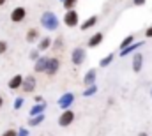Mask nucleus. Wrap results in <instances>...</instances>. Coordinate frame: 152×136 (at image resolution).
Masks as SVG:
<instances>
[{
    "mask_svg": "<svg viewBox=\"0 0 152 136\" xmlns=\"http://www.w3.org/2000/svg\"><path fill=\"white\" fill-rule=\"evenodd\" d=\"M113 58H115L113 53H108L106 57H103V58L99 60V66H101V67H108V66H110V64L113 62Z\"/></svg>",
    "mask_w": 152,
    "mask_h": 136,
    "instance_id": "nucleus-20",
    "label": "nucleus"
},
{
    "mask_svg": "<svg viewBox=\"0 0 152 136\" xmlns=\"http://www.w3.org/2000/svg\"><path fill=\"white\" fill-rule=\"evenodd\" d=\"M28 58H30L32 62H37L39 58H41V51H39V50H32V51L28 53Z\"/></svg>",
    "mask_w": 152,
    "mask_h": 136,
    "instance_id": "nucleus-25",
    "label": "nucleus"
},
{
    "mask_svg": "<svg viewBox=\"0 0 152 136\" xmlns=\"http://www.w3.org/2000/svg\"><path fill=\"white\" fill-rule=\"evenodd\" d=\"M138 136H149V135H147L145 131H142V133H138Z\"/></svg>",
    "mask_w": 152,
    "mask_h": 136,
    "instance_id": "nucleus-33",
    "label": "nucleus"
},
{
    "mask_svg": "<svg viewBox=\"0 0 152 136\" xmlns=\"http://www.w3.org/2000/svg\"><path fill=\"white\" fill-rule=\"evenodd\" d=\"M2 136H18V131L16 129H5L2 133Z\"/></svg>",
    "mask_w": 152,
    "mask_h": 136,
    "instance_id": "nucleus-27",
    "label": "nucleus"
},
{
    "mask_svg": "<svg viewBox=\"0 0 152 136\" xmlns=\"http://www.w3.org/2000/svg\"><path fill=\"white\" fill-rule=\"evenodd\" d=\"M18 136H28V129H27V127H21V129L18 131Z\"/></svg>",
    "mask_w": 152,
    "mask_h": 136,
    "instance_id": "nucleus-30",
    "label": "nucleus"
},
{
    "mask_svg": "<svg viewBox=\"0 0 152 136\" xmlns=\"http://www.w3.org/2000/svg\"><path fill=\"white\" fill-rule=\"evenodd\" d=\"M46 102H36L32 108H30V111H28V115L30 117H37V115H42L44 113V110H46Z\"/></svg>",
    "mask_w": 152,
    "mask_h": 136,
    "instance_id": "nucleus-15",
    "label": "nucleus"
},
{
    "mask_svg": "<svg viewBox=\"0 0 152 136\" xmlns=\"http://www.w3.org/2000/svg\"><path fill=\"white\" fill-rule=\"evenodd\" d=\"M60 69V58L58 57H51L50 62H48V67H46V74L48 76H55Z\"/></svg>",
    "mask_w": 152,
    "mask_h": 136,
    "instance_id": "nucleus-8",
    "label": "nucleus"
},
{
    "mask_svg": "<svg viewBox=\"0 0 152 136\" xmlns=\"http://www.w3.org/2000/svg\"><path fill=\"white\" fill-rule=\"evenodd\" d=\"M131 67H133V72H140L142 71V67H143V55L142 53H134L133 55Z\"/></svg>",
    "mask_w": 152,
    "mask_h": 136,
    "instance_id": "nucleus-11",
    "label": "nucleus"
},
{
    "mask_svg": "<svg viewBox=\"0 0 152 136\" xmlns=\"http://www.w3.org/2000/svg\"><path fill=\"white\" fill-rule=\"evenodd\" d=\"M34 101H36V102H44V99H42L41 96H36V97H34Z\"/></svg>",
    "mask_w": 152,
    "mask_h": 136,
    "instance_id": "nucleus-32",
    "label": "nucleus"
},
{
    "mask_svg": "<svg viewBox=\"0 0 152 136\" xmlns=\"http://www.w3.org/2000/svg\"><path fill=\"white\" fill-rule=\"evenodd\" d=\"M96 78H97V71H96V69H88V71L85 72V76H83V83H85V87H92V85H96Z\"/></svg>",
    "mask_w": 152,
    "mask_h": 136,
    "instance_id": "nucleus-10",
    "label": "nucleus"
},
{
    "mask_svg": "<svg viewBox=\"0 0 152 136\" xmlns=\"http://www.w3.org/2000/svg\"><path fill=\"white\" fill-rule=\"evenodd\" d=\"M142 46H143V41H136V42H133V44H131L129 48L122 50V51H120L118 55H120V57H127V55H131V53H133L134 50H138V48H142Z\"/></svg>",
    "mask_w": 152,
    "mask_h": 136,
    "instance_id": "nucleus-18",
    "label": "nucleus"
},
{
    "mask_svg": "<svg viewBox=\"0 0 152 136\" xmlns=\"http://www.w3.org/2000/svg\"><path fill=\"white\" fill-rule=\"evenodd\" d=\"M85 58H87V51H85V48L76 46L75 50H73V53H71V62L78 67V66H81V64L85 62Z\"/></svg>",
    "mask_w": 152,
    "mask_h": 136,
    "instance_id": "nucleus-3",
    "label": "nucleus"
},
{
    "mask_svg": "<svg viewBox=\"0 0 152 136\" xmlns=\"http://www.w3.org/2000/svg\"><path fill=\"white\" fill-rule=\"evenodd\" d=\"M7 48H9V44H7L5 41H0V55H4V53L7 51Z\"/></svg>",
    "mask_w": 152,
    "mask_h": 136,
    "instance_id": "nucleus-28",
    "label": "nucleus"
},
{
    "mask_svg": "<svg viewBox=\"0 0 152 136\" xmlns=\"http://www.w3.org/2000/svg\"><path fill=\"white\" fill-rule=\"evenodd\" d=\"M104 41V34L103 32H96V34H92L90 35V39H88V48H97L101 42Z\"/></svg>",
    "mask_w": 152,
    "mask_h": 136,
    "instance_id": "nucleus-12",
    "label": "nucleus"
},
{
    "mask_svg": "<svg viewBox=\"0 0 152 136\" xmlns=\"http://www.w3.org/2000/svg\"><path fill=\"white\" fill-rule=\"evenodd\" d=\"M133 42H136V41H134V35H127V37H124V39H122V42L118 44V50L122 51V50L129 48V46H131Z\"/></svg>",
    "mask_w": 152,
    "mask_h": 136,
    "instance_id": "nucleus-19",
    "label": "nucleus"
},
{
    "mask_svg": "<svg viewBox=\"0 0 152 136\" xmlns=\"http://www.w3.org/2000/svg\"><path fill=\"white\" fill-rule=\"evenodd\" d=\"M147 4V0H133V5L134 7H142V5H145Z\"/></svg>",
    "mask_w": 152,
    "mask_h": 136,
    "instance_id": "nucleus-29",
    "label": "nucleus"
},
{
    "mask_svg": "<svg viewBox=\"0 0 152 136\" xmlns=\"http://www.w3.org/2000/svg\"><path fill=\"white\" fill-rule=\"evenodd\" d=\"M36 87H37V80L34 78V74H28V76H25V81H23V87H21V90H23L25 94H32V92L36 90Z\"/></svg>",
    "mask_w": 152,
    "mask_h": 136,
    "instance_id": "nucleus-6",
    "label": "nucleus"
},
{
    "mask_svg": "<svg viewBox=\"0 0 152 136\" xmlns=\"http://www.w3.org/2000/svg\"><path fill=\"white\" fill-rule=\"evenodd\" d=\"M62 5H64V9H66V11H73L76 5H78V0H64V4H62Z\"/></svg>",
    "mask_w": 152,
    "mask_h": 136,
    "instance_id": "nucleus-22",
    "label": "nucleus"
},
{
    "mask_svg": "<svg viewBox=\"0 0 152 136\" xmlns=\"http://www.w3.org/2000/svg\"><path fill=\"white\" fill-rule=\"evenodd\" d=\"M151 97H152V88H151Z\"/></svg>",
    "mask_w": 152,
    "mask_h": 136,
    "instance_id": "nucleus-36",
    "label": "nucleus"
},
{
    "mask_svg": "<svg viewBox=\"0 0 152 136\" xmlns=\"http://www.w3.org/2000/svg\"><path fill=\"white\" fill-rule=\"evenodd\" d=\"M75 118H76V115H75L73 110H64L62 115L58 117V126H60V127H69V126L75 122Z\"/></svg>",
    "mask_w": 152,
    "mask_h": 136,
    "instance_id": "nucleus-4",
    "label": "nucleus"
},
{
    "mask_svg": "<svg viewBox=\"0 0 152 136\" xmlns=\"http://www.w3.org/2000/svg\"><path fill=\"white\" fill-rule=\"evenodd\" d=\"M5 2H7V0H0V5H4V4H5Z\"/></svg>",
    "mask_w": 152,
    "mask_h": 136,
    "instance_id": "nucleus-35",
    "label": "nucleus"
},
{
    "mask_svg": "<svg viewBox=\"0 0 152 136\" xmlns=\"http://www.w3.org/2000/svg\"><path fill=\"white\" fill-rule=\"evenodd\" d=\"M58 108L64 111V110H69L71 106H73V102H75V94L73 92H64L60 97H58Z\"/></svg>",
    "mask_w": 152,
    "mask_h": 136,
    "instance_id": "nucleus-5",
    "label": "nucleus"
},
{
    "mask_svg": "<svg viewBox=\"0 0 152 136\" xmlns=\"http://www.w3.org/2000/svg\"><path fill=\"white\" fill-rule=\"evenodd\" d=\"M23 102H25V99H23V97H16V99H14V106H12V108H14V110H21Z\"/></svg>",
    "mask_w": 152,
    "mask_h": 136,
    "instance_id": "nucleus-26",
    "label": "nucleus"
},
{
    "mask_svg": "<svg viewBox=\"0 0 152 136\" xmlns=\"http://www.w3.org/2000/svg\"><path fill=\"white\" fill-rule=\"evenodd\" d=\"M39 23H41V27L44 29V30H48V32H55L57 29H58V18H57V14L53 12V11H44L42 14H41V18H39Z\"/></svg>",
    "mask_w": 152,
    "mask_h": 136,
    "instance_id": "nucleus-1",
    "label": "nucleus"
},
{
    "mask_svg": "<svg viewBox=\"0 0 152 136\" xmlns=\"http://www.w3.org/2000/svg\"><path fill=\"white\" fill-rule=\"evenodd\" d=\"M42 120H44V113H42V115H37V117H30V120H28V126H30V127L41 126V124H42Z\"/></svg>",
    "mask_w": 152,
    "mask_h": 136,
    "instance_id": "nucleus-21",
    "label": "nucleus"
},
{
    "mask_svg": "<svg viewBox=\"0 0 152 136\" xmlns=\"http://www.w3.org/2000/svg\"><path fill=\"white\" fill-rule=\"evenodd\" d=\"M27 18V9L25 7H14L11 12V21L12 23H21Z\"/></svg>",
    "mask_w": 152,
    "mask_h": 136,
    "instance_id": "nucleus-7",
    "label": "nucleus"
},
{
    "mask_svg": "<svg viewBox=\"0 0 152 136\" xmlns=\"http://www.w3.org/2000/svg\"><path fill=\"white\" fill-rule=\"evenodd\" d=\"M60 2H62V4H64V0H60Z\"/></svg>",
    "mask_w": 152,
    "mask_h": 136,
    "instance_id": "nucleus-37",
    "label": "nucleus"
},
{
    "mask_svg": "<svg viewBox=\"0 0 152 136\" xmlns=\"http://www.w3.org/2000/svg\"><path fill=\"white\" fill-rule=\"evenodd\" d=\"M64 25L67 27V29H75V27H80L81 23H80V14H78V11L73 9V11H66V14H64Z\"/></svg>",
    "mask_w": 152,
    "mask_h": 136,
    "instance_id": "nucleus-2",
    "label": "nucleus"
},
{
    "mask_svg": "<svg viewBox=\"0 0 152 136\" xmlns=\"http://www.w3.org/2000/svg\"><path fill=\"white\" fill-rule=\"evenodd\" d=\"M62 46H64V39H62V35H58V37L53 41V48H51V50H60Z\"/></svg>",
    "mask_w": 152,
    "mask_h": 136,
    "instance_id": "nucleus-24",
    "label": "nucleus"
},
{
    "mask_svg": "<svg viewBox=\"0 0 152 136\" xmlns=\"http://www.w3.org/2000/svg\"><path fill=\"white\" fill-rule=\"evenodd\" d=\"M23 81H25V76H21V74H14V76L9 80L7 87H9L11 90H18V88L23 87Z\"/></svg>",
    "mask_w": 152,
    "mask_h": 136,
    "instance_id": "nucleus-9",
    "label": "nucleus"
},
{
    "mask_svg": "<svg viewBox=\"0 0 152 136\" xmlns=\"http://www.w3.org/2000/svg\"><path fill=\"white\" fill-rule=\"evenodd\" d=\"M25 41L28 42V44H34V42H39L41 41V35H39V30L37 29H28L27 30V35H25Z\"/></svg>",
    "mask_w": 152,
    "mask_h": 136,
    "instance_id": "nucleus-13",
    "label": "nucleus"
},
{
    "mask_svg": "<svg viewBox=\"0 0 152 136\" xmlns=\"http://www.w3.org/2000/svg\"><path fill=\"white\" fill-rule=\"evenodd\" d=\"M145 37H147V39H152V25L151 27H147V30H145Z\"/></svg>",
    "mask_w": 152,
    "mask_h": 136,
    "instance_id": "nucleus-31",
    "label": "nucleus"
},
{
    "mask_svg": "<svg viewBox=\"0 0 152 136\" xmlns=\"http://www.w3.org/2000/svg\"><path fill=\"white\" fill-rule=\"evenodd\" d=\"M48 62H50V58H48V57H41L37 62H34V71H36V72H46Z\"/></svg>",
    "mask_w": 152,
    "mask_h": 136,
    "instance_id": "nucleus-16",
    "label": "nucleus"
},
{
    "mask_svg": "<svg viewBox=\"0 0 152 136\" xmlns=\"http://www.w3.org/2000/svg\"><path fill=\"white\" fill-rule=\"evenodd\" d=\"M96 92H97V85H92V87H87V88H85L83 96H85V97H90V96H94Z\"/></svg>",
    "mask_w": 152,
    "mask_h": 136,
    "instance_id": "nucleus-23",
    "label": "nucleus"
},
{
    "mask_svg": "<svg viewBox=\"0 0 152 136\" xmlns=\"http://www.w3.org/2000/svg\"><path fill=\"white\" fill-rule=\"evenodd\" d=\"M2 106H4V97L0 96V108H2Z\"/></svg>",
    "mask_w": 152,
    "mask_h": 136,
    "instance_id": "nucleus-34",
    "label": "nucleus"
},
{
    "mask_svg": "<svg viewBox=\"0 0 152 136\" xmlns=\"http://www.w3.org/2000/svg\"><path fill=\"white\" fill-rule=\"evenodd\" d=\"M50 48H53V39H51L50 35L41 37V41H39V44H37V50L39 51H46V50H50Z\"/></svg>",
    "mask_w": 152,
    "mask_h": 136,
    "instance_id": "nucleus-14",
    "label": "nucleus"
},
{
    "mask_svg": "<svg viewBox=\"0 0 152 136\" xmlns=\"http://www.w3.org/2000/svg\"><path fill=\"white\" fill-rule=\"evenodd\" d=\"M97 21H99V18H97L96 14H94V16H88V18L80 25V29H81V30H88V29L96 27V25H97Z\"/></svg>",
    "mask_w": 152,
    "mask_h": 136,
    "instance_id": "nucleus-17",
    "label": "nucleus"
}]
</instances>
